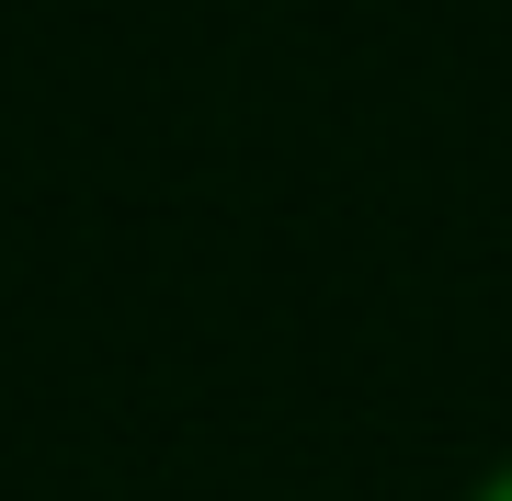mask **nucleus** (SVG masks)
<instances>
[{
	"label": "nucleus",
	"mask_w": 512,
	"mask_h": 501,
	"mask_svg": "<svg viewBox=\"0 0 512 501\" xmlns=\"http://www.w3.org/2000/svg\"><path fill=\"white\" fill-rule=\"evenodd\" d=\"M478 501H512V467H501V479H490V490H478Z\"/></svg>",
	"instance_id": "obj_1"
}]
</instances>
